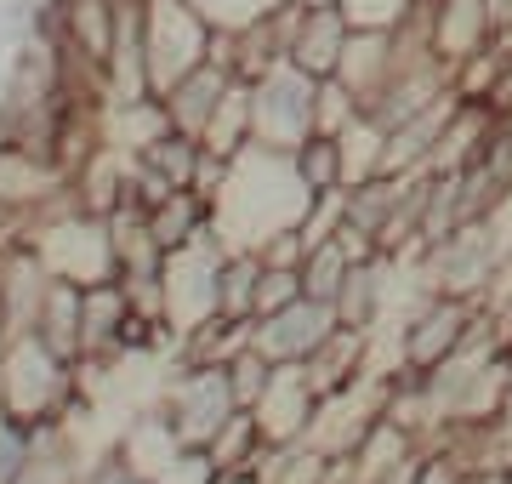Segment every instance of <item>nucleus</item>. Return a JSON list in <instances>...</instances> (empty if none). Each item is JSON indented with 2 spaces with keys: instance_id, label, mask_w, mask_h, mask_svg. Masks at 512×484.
Segmentation results:
<instances>
[{
  "instance_id": "obj_6",
  "label": "nucleus",
  "mask_w": 512,
  "mask_h": 484,
  "mask_svg": "<svg viewBox=\"0 0 512 484\" xmlns=\"http://www.w3.org/2000/svg\"><path fill=\"white\" fill-rule=\"evenodd\" d=\"M393 69H399V29H353L348 52H342V63H336V80H342L370 114L376 103H382Z\"/></svg>"
},
{
  "instance_id": "obj_2",
  "label": "nucleus",
  "mask_w": 512,
  "mask_h": 484,
  "mask_svg": "<svg viewBox=\"0 0 512 484\" xmlns=\"http://www.w3.org/2000/svg\"><path fill=\"white\" fill-rule=\"evenodd\" d=\"M313 92L319 80L308 69H296L291 57L268 69V80L256 86V103H251V131L279 154H296L302 143L313 137Z\"/></svg>"
},
{
  "instance_id": "obj_10",
  "label": "nucleus",
  "mask_w": 512,
  "mask_h": 484,
  "mask_svg": "<svg viewBox=\"0 0 512 484\" xmlns=\"http://www.w3.org/2000/svg\"><path fill=\"white\" fill-rule=\"evenodd\" d=\"M427 6V0H342V12H348L353 29H399L410 23Z\"/></svg>"
},
{
  "instance_id": "obj_8",
  "label": "nucleus",
  "mask_w": 512,
  "mask_h": 484,
  "mask_svg": "<svg viewBox=\"0 0 512 484\" xmlns=\"http://www.w3.org/2000/svg\"><path fill=\"white\" fill-rule=\"evenodd\" d=\"M353 251H348V240L336 234V240H325V245H313L308 257H302V285H308V297H325V302H336V291L348 285V274H353Z\"/></svg>"
},
{
  "instance_id": "obj_11",
  "label": "nucleus",
  "mask_w": 512,
  "mask_h": 484,
  "mask_svg": "<svg viewBox=\"0 0 512 484\" xmlns=\"http://www.w3.org/2000/svg\"><path fill=\"white\" fill-rule=\"evenodd\" d=\"M291 6H342V0H291Z\"/></svg>"
},
{
  "instance_id": "obj_9",
  "label": "nucleus",
  "mask_w": 512,
  "mask_h": 484,
  "mask_svg": "<svg viewBox=\"0 0 512 484\" xmlns=\"http://www.w3.org/2000/svg\"><path fill=\"white\" fill-rule=\"evenodd\" d=\"M296 171H302V183H308L313 194L342 188V149H336V137H308V143L296 149Z\"/></svg>"
},
{
  "instance_id": "obj_3",
  "label": "nucleus",
  "mask_w": 512,
  "mask_h": 484,
  "mask_svg": "<svg viewBox=\"0 0 512 484\" xmlns=\"http://www.w3.org/2000/svg\"><path fill=\"white\" fill-rule=\"evenodd\" d=\"M336 325H342L336 302H325V297H296L291 308L268 314V325L256 331V348L274 359V365H302L313 348H325Z\"/></svg>"
},
{
  "instance_id": "obj_4",
  "label": "nucleus",
  "mask_w": 512,
  "mask_h": 484,
  "mask_svg": "<svg viewBox=\"0 0 512 484\" xmlns=\"http://www.w3.org/2000/svg\"><path fill=\"white\" fill-rule=\"evenodd\" d=\"M495 35H501L495 0H427V40L450 69L484 46H495Z\"/></svg>"
},
{
  "instance_id": "obj_7",
  "label": "nucleus",
  "mask_w": 512,
  "mask_h": 484,
  "mask_svg": "<svg viewBox=\"0 0 512 484\" xmlns=\"http://www.w3.org/2000/svg\"><path fill=\"white\" fill-rule=\"evenodd\" d=\"M336 149H342V188L376 183V177H382V160H387V126L376 114H359V120L336 137Z\"/></svg>"
},
{
  "instance_id": "obj_1",
  "label": "nucleus",
  "mask_w": 512,
  "mask_h": 484,
  "mask_svg": "<svg viewBox=\"0 0 512 484\" xmlns=\"http://www.w3.org/2000/svg\"><path fill=\"white\" fill-rule=\"evenodd\" d=\"M484 302L461 297H416V308L399 319V376H427L444 359H456L478 336Z\"/></svg>"
},
{
  "instance_id": "obj_5",
  "label": "nucleus",
  "mask_w": 512,
  "mask_h": 484,
  "mask_svg": "<svg viewBox=\"0 0 512 484\" xmlns=\"http://www.w3.org/2000/svg\"><path fill=\"white\" fill-rule=\"evenodd\" d=\"M348 35L353 23L342 6H291V46H285V57L296 69H308L313 80H325L336 75V63L348 52Z\"/></svg>"
}]
</instances>
